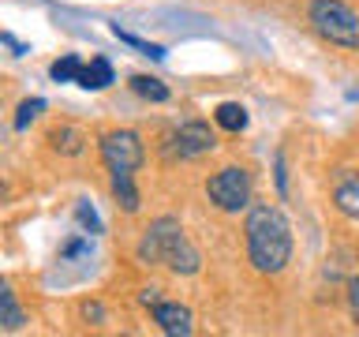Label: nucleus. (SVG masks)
<instances>
[{
    "label": "nucleus",
    "mask_w": 359,
    "mask_h": 337,
    "mask_svg": "<svg viewBox=\"0 0 359 337\" xmlns=\"http://www.w3.org/2000/svg\"><path fill=\"white\" fill-rule=\"evenodd\" d=\"M247 258L258 274H280L292 258V225L273 202H255L243 221Z\"/></svg>",
    "instance_id": "obj_1"
},
{
    "label": "nucleus",
    "mask_w": 359,
    "mask_h": 337,
    "mask_svg": "<svg viewBox=\"0 0 359 337\" xmlns=\"http://www.w3.org/2000/svg\"><path fill=\"white\" fill-rule=\"evenodd\" d=\"M135 255H139V263L168 266L172 274H198L202 270V255L195 251V244L187 240L184 225L176 218H157V221L146 225Z\"/></svg>",
    "instance_id": "obj_2"
},
{
    "label": "nucleus",
    "mask_w": 359,
    "mask_h": 337,
    "mask_svg": "<svg viewBox=\"0 0 359 337\" xmlns=\"http://www.w3.org/2000/svg\"><path fill=\"white\" fill-rule=\"evenodd\" d=\"M307 19L318 38H325L330 45L359 53V11L348 8L344 0H311Z\"/></svg>",
    "instance_id": "obj_3"
},
{
    "label": "nucleus",
    "mask_w": 359,
    "mask_h": 337,
    "mask_svg": "<svg viewBox=\"0 0 359 337\" xmlns=\"http://www.w3.org/2000/svg\"><path fill=\"white\" fill-rule=\"evenodd\" d=\"M206 195H210V202H213L217 210L240 213V210L251 206V173H247V168H240V165H224L221 173L210 176Z\"/></svg>",
    "instance_id": "obj_4"
},
{
    "label": "nucleus",
    "mask_w": 359,
    "mask_h": 337,
    "mask_svg": "<svg viewBox=\"0 0 359 337\" xmlns=\"http://www.w3.org/2000/svg\"><path fill=\"white\" fill-rule=\"evenodd\" d=\"M213 146H217V135L210 131V124L187 120V124H180V128L168 135L165 154L168 157H202V154H210Z\"/></svg>",
    "instance_id": "obj_5"
},
{
    "label": "nucleus",
    "mask_w": 359,
    "mask_h": 337,
    "mask_svg": "<svg viewBox=\"0 0 359 337\" xmlns=\"http://www.w3.org/2000/svg\"><path fill=\"white\" fill-rule=\"evenodd\" d=\"M101 157H105V165H109V173L112 168H128V173H135V168L142 165V139L135 131H109V135H101Z\"/></svg>",
    "instance_id": "obj_6"
},
{
    "label": "nucleus",
    "mask_w": 359,
    "mask_h": 337,
    "mask_svg": "<svg viewBox=\"0 0 359 337\" xmlns=\"http://www.w3.org/2000/svg\"><path fill=\"white\" fill-rule=\"evenodd\" d=\"M154 322L161 326L168 337H191L195 333V319L184 303H172V300H157L154 303Z\"/></svg>",
    "instance_id": "obj_7"
},
{
    "label": "nucleus",
    "mask_w": 359,
    "mask_h": 337,
    "mask_svg": "<svg viewBox=\"0 0 359 337\" xmlns=\"http://www.w3.org/2000/svg\"><path fill=\"white\" fill-rule=\"evenodd\" d=\"M333 206L344 213L348 221L359 225V176L341 168V173L333 176Z\"/></svg>",
    "instance_id": "obj_8"
},
{
    "label": "nucleus",
    "mask_w": 359,
    "mask_h": 337,
    "mask_svg": "<svg viewBox=\"0 0 359 337\" xmlns=\"http://www.w3.org/2000/svg\"><path fill=\"white\" fill-rule=\"evenodd\" d=\"M112 79H116L112 75V64L105 60V56H94V60L83 67V75H79V86L83 90H105Z\"/></svg>",
    "instance_id": "obj_9"
},
{
    "label": "nucleus",
    "mask_w": 359,
    "mask_h": 337,
    "mask_svg": "<svg viewBox=\"0 0 359 337\" xmlns=\"http://www.w3.org/2000/svg\"><path fill=\"white\" fill-rule=\"evenodd\" d=\"M22 322H27V315H22L11 285H0V326H4L8 333H15V330H22Z\"/></svg>",
    "instance_id": "obj_10"
},
{
    "label": "nucleus",
    "mask_w": 359,
    "mask_h": 337,
    "mask_svg": "<svg viewBox=\"0 0 359 337\" xmlns=\"http://www.w3.org/2000/svg\"><path fill=\"white\" fill-rule=\"evenodd\" d=\"M112 195H116V202L123 206V213L139 210V191H135L128 168H112Z\"/></svg>",
    "instance_id": "obj_11"
},
{
    "label": "nucleus",
    "mask_w": 359,
    "mask_h": 337,
    "mask_svg": "<svg viewBox=\"0 0 359 337\" xmlns=\"http://www.w3.org/2000/svg\"><path fill=\"white\" fill-rule=\"evenodd\" d=\"M49 143H53V150H60V154H67V157H75V154H83L86 135L79 131V128H72V124H60V128H53Z\"/></svg>",
    "instance_id": "obj_12"
},
{
    "label": "nucleus",
    "mask_w": 359,
    "mask_h": 337,
    "mask_svg": "<svg viewBox=\"0 0 359 337\" xmlns=\"http://www.w3.org/2000/svg\"><path fill=\"white\" fill-rule=\"evenodd\" d=\"M213 120H217V128H224V131H243L247 128V109L240 101H224V105H217V112H213Z\"/></svg>",
    "instance_id": "obj_13"
},
{
    "label": "nucleus",
    "mask_w": 359,
    "mask_h": 337,
    "mask_svg": "<svg viewBox=\"0 0 359 337\" xmlns=\"http://www.w3.org/2000/svg\"><path fill=\"white\" fill-rule=\"evenodd\" d=\"M131 90L146 101H168V86L154 75H131Z\"/></svg>",
    "instance_id": "obj_14"
},
{
    "label": "nucleus",
    "mask_w": 359,
    "mask_h": 337,
    "mask_svg": "<svg viewBox=\"0 0 359 337\" xmlns=\"http://www.w3.org/2000/svg\"><path fill=\"white\" fill-rule=\"evenodd\" d=\"M83 60H79V56H72V53H67V56H60V60H56L53 67H49V75L56 79V83H79V75H83Z\"/></svg>",
    "instance_id": "obj_15"
},
{
    "label": "nucleus",
    "mask_w": 359,
    "mask_h": 337,
    "mask_svg": "<svg viewBox=\"0 0 359 337\" xmlns=\"http://www.w3.org/2000/svg\"><path fill=\"white\" fill-rule=\"evenodd\" d=\"M112 34L123 41V45H131V49H139L142 56H150V60H165V49L161 45H154V41H142V38H135V34L128 30H120V22H112Z\"/></svg>",
    "instance_id": "obj_16"
},
{
    "label": "nucleus",
    "mask_w": 359,
    "mask_h": 337,
    "mask_svg": "<svg viewBox=\"0 0 359 337\" xmlns=\"http://www.w3.org/2000/svg\"><path fill=\"white\" fill-rule=\"evenodd\" d=\"M41 112H45V101H41V98H27V101H22V105H19V112H15V120H11V128H15V131H22V128H30V124L38 120Z\"/></svg>",
    "instance_id": "obj_17"
},
{
    "label": "nucleus",
    "mask_w": 359,
    "mask_h": 337,
    "mask_svg": "<svg viewBox=\"0 0 359 337\" xmlns=\"http://www.w3.org/2000/svg\"><path fill=\"white\" fill-rule=\"evenodd\" d=\"M75 218H79V225L90 232V236H97V232H105V225H101V218H97V210L90 206V199H79V206H75Z\"/></svg>",
    "instance_id": "obj_18"
},
{
    "label": "nucleus",
    "mask_w": 359,
    "mask_h": 337,
    "mask_svg": "<svg viewBox=\"0 0 359 337\" xmlns=\"http://www.w3.org/2000/svg\"><path fill=\"white\" fill-rule=\"evenodd\" d=\"M348 308H352V319L359 326V274L352 277V285H348Z\"/></svg>",
    "instance_id": "obj_19"
},
{
    "label": "nucleus",
    "mask_w": 359,
    "mask_h": 337,
    "mask_svg": "<svg viewBox=\"0 0 359 337\" xmlns=\"http://www.w3.org/2000/svg\"><path fill=\"white\" fill-rule=\"evenodd\" d=\"M83 319L94 322V326L105 322V311H101V303H83Z\"/></svg>",
    "instance_id": "obj_20"
},
{
    "label": "nucleus",
    "mask_w": 359,
    "mask_h": 337,
    "mask_svg": "<svg viewBox=\"0 0 359 337\" xmlns=\"http://www.w3.org/2000/svg\"><path fill=\"white\" fill-rule=\"evenodd\" d=\"M273 168H277V191H280V195H288V173H285V157H280V154H277Z\"/></svg>",
    "instance_id": "obj_21"
},
{
    "label": "nucleus",
    "mask_w": 359,
    "mask_h": 337,
    "mask_svg": "<svg viewBox=\"0 0 359 337\" xmlns=\"http://www.w3.org/2000/svg\"><path fill=\"white\" fill-rule=\"evenodd\" d=\"M0 41H4V45H8V49H11V53H15V56H27V53H30V49H27V45H19L15 38H11V34H4V38H0Z\"/></svg>",
    "instance_id": "obj_22"
},
{
    "label": "nucleus",
    "mask_w": 359,
    "mask_h": 337,
    "mask_svg": "<svg viewBox=\"0 0 359 337\" xmlns=\"http://www.w3.org/2000/svg\"><path fill=\"white\" fill-rule=\"evenodd\" d=\"M83 251H86V244H83V240H72V244L64 247V258H67V255H83Z\"/></svg>",
    "instance_id": "obj_23"
}]
</instances>
